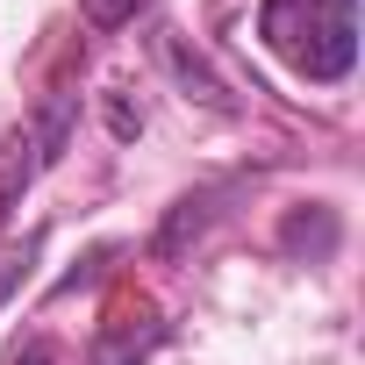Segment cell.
I'll list each match as a JSON object with an SVG mask.
<instances>
[{
    "label": "cell",
    "instance_id": "6",
    "mask_svg": "<svg viewBox=\"0 0 365 365\" xmlns=\"http://www.w3.org/2000/svg\"><path fill=\"white\" fill-rule=\"evenodd\" d=\"M287 251H308V258L336 251V215H329V208H308V215H294V222H287Z\"/></svg>",
    "mask_w": 365,
    "mask_h": 365
},
{
    "label": "cell",
    "instance_id": "2",
    "mask_svg": "<svg viewBox=\"0 0 365 365\" xmlns=\"http://www.w3.org/2000/svg\"><path fill=\"white\" fill-rule=\"evenodd\" d=\"M72 115H79V101H72V93H51V101L36 108L29 136H15L8 165H0V215H8V201L29 187L43 165H58V150H65V136H72Z\"/></svg>",
    "mask_w": 365,
    "mask_h": 365
},
{
    "label": "cell",
    "instance_id": "7",
    "mask_svg": "<svg viewBox=\"0 0 365 365\" xmlns=\"http://www.w3.org/2000/svg\"><path fill=\"white\" fill-rule=\"evenodd\" d=\"M36 251H43V244H36V237H29V244H22V251H0V301H8V294H15V287H22V279H29V265H36Z\"/></svg>",
    "mask_w": 365,
    "mask_h": 365
},
{
    "label": "cell",
    "instance_id": "5",
    "mask_svg": "<svg viewBox=\"0 0 365 365\" xmlns=\"http://www.w3.org/2000/svg\"><path fill=\"white\" fill-rule=\"evenodd\" d=\"M215 201H222V187H208V194H187V201H172V215H165V230H158V258H179V251H187V237H201V230H208Z\"/></svg>",
    "mask_w": 365,
    "mask_h": 365
},
{
    "label": "cell",
    "instance_id": "4",
    "mask_svg": "<svg viewBox=\"0 0 365 365\" xmlns=\"http://www.w3.org/2000/svg\"><path fill=\"white\" fill-rule=\"evenodd\" d=\"M158 58H165V72L187 86L194 101H208L215 115H237V93L208 72V58H201V51H187V36H179V29H165V36H158Z\"/></svg>",
    "mask_w": 365,
    "mask_h": 365
},
{
    "label": "cell",
    "instance_id": "10",
    "mask_svg": "<svg viewBox=\"0 0 365 365\" xmlns=\"http://www.w3.org/2000/svg\"><path fill=\"white\" fill-rule=\"evenodd\" d=\"M15 365H58V344H51V336H29V344L15 351Z\"/></svg>",
    "mask_w": 365,
    "mask_h": 365
},
{
    "label": "cell",
    "instance_id": "1",
    "mask_svg": "<svg viewBox=\"0 0 365 365\" xmlns=\"http://www.w3.org/2000/svg\"><path fill=\"white\" fill-rule=\"evenodd\" d=\"M258 43L287 72H301L315 86H336L358 65V0H265Z\"/></svg>",
    "mask_w": 365,
    "mask_h": 365
},
{
    "label": "cell",
    "instance_id": "3",
    "mask_svg": "<svg viewBox=\"0 0 365 365\" xmlns=\"http://www.w3.org/2000/svg\"><path fill=\"white\" fill-rule=\"evenodd\" d=\"M158 344H165V322H158L150 308H143V315L122 308V315H108V329L93 336V365H143Z\"/></svg>",
    "mask_w": 365,
    "mask_h": 365
},
{
    "label": "cell",
    "instance_id": "8",
    "mask_svg": "<svg viewBox=\"0 0 365 365\" xmlns=\"http://www.w3.org/2000/svg\"><path fill=\"white\" fill-rule=\"evenodd\" d=\"M79 8H86L93 29H122V22L136 15V0H79Z\"/></svg>",
    "mask_w": 365,
    "mask_h": 365
},
{
    "label": "cell",
    "instance_id": "9",
    "mask_svg": "<svg viewBox=\"0 0 365 365\" xmlns=\"http://www.w3.org/2000/svg\"><path fill=\"white\" fill-rule=\"evenodd\" d=\"M108 122H115V136H136V129H143V115H136L122 93H108Z\"/></svg>",
    "mask_w": 365,
    "mask_h": 365
}]
</instances>
